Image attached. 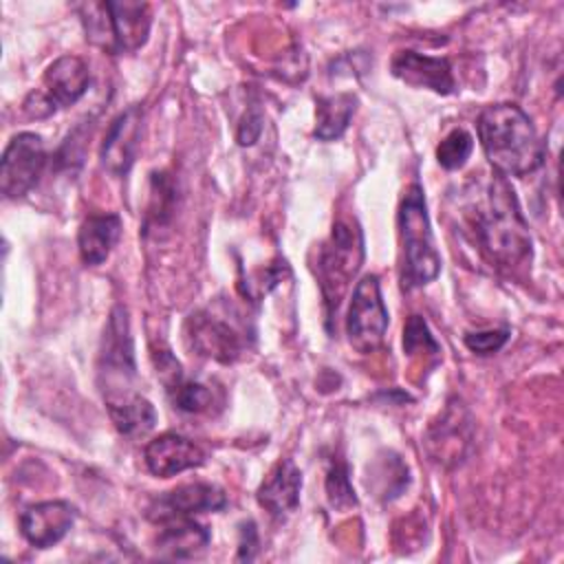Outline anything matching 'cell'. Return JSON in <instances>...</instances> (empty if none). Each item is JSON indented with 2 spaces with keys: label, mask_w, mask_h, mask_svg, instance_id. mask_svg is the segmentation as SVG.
<instances>
[{
  "label": "cell",
  "mask_w": 564,
  "mask_h": 564,
  "mask_svg": "<svg viewBox=\"0 0 564 564\" xmlns=\"http://www.w3.org/2000/svg\"><path fill=\"white\" fill-rule=\"evenodd\" d=\"M478 139L496 174L527 176L544 163V143L518 104H491L476 121Z\"/></svg>",
  "instance_id": "1"
},
{
  "label": "cell",
  "mask_w": 564,
  "mask_h": 564,
  "mask_svg": "<svg viewBox=\"0 0 564 564\" xmlns=\"http://www.w3.org/2000/svg\"><path fill=\"white\" fill-rule=\"evenodd\" d=\"M478 238L487 256L500 267H516L531 258V234L507 176L489 183L487 205L478 216Z\"/></svg>",
  "instance_id": "2"
},
{
  "label": "cell",
  "mask_w": 564,
  "mask_h": 564,
  "mask_svg": "<svg viewBox=\"0 0 564 564\" xmlns=\"http://www.w3.org/2000/svg\"><path fill=\"white\" fill-rule=\"evenodd\" d=\"M86 40L110 55L139 51L150 35V7L132 0L84 2L77 7Z\"/></svg>",
  "instance_id": "3"
},
{
  "label": "cell",
  "mask_w": 564,
  "mask_h": 564,
  "mask_svg": "<svg viewBox=\"0 0 564 564\" xmlns=\"http://www.w3.org/2000/svg\"><path fill=\"white\" fill-rule=\"evenodd\" d=\"M397 223L403 251V286H423L438 275L441 256L434 247L425 196L419 183L410 185V189L405 192L397 214Z\"/></svg>",
  "instance_id": "4"
},
{
  "label": "cell",
  "mask_w": 564,
  "mask_h": 564,
  "mask_svg": "<svg viewBox=\"0 0 564 564\" xmlns=\"http://www.w3.org/2000/svg\"><path fill=\"white\" fill-rule=\"evenodd\" d=\"M364 260V236L355 218H341L333 225L330 238L324 242L317 258L319 286L328 315L337 311L350 280Z\"/></svg>",
  "instance_id": "5"
},
{
  "label": "cell",
  "mask_w": 564,
  "mask_h": 564,
  "mask_svg": "<svg viewBox=\"0 0 564 564\" xmlns=\"http://www.w3.org/2000/svg\"><path fill=\"white\" fill-rule=\"evenodd\" d=\"M99 386L106 405L119 403L137 390H132V381L137 379V364H134V346L130 335L128 311L117 304L108 317L104 328L101 346H99Z\"/></svg>",
  "instance_id": "6"
},
{
  "label": "cell",
  "mask_w": 564,
  "mask_h": 564,
  "mask_svg": "<svg viewBox=\"0 0 564 564\" xmlns=\"http://www.w3.org/2000/svg\"><path fill=\"white\" fill-rule=\"evenodd\" d=\"M88 64L77 55H62L44 70L40 88L29 93L22 110L31 119H44L59 108H68L82 99L88 90Z\"/></svg>",
  "instance_id": "7"
},
{
  "label": "cell",
  "mask_w": 564,
  "mask_h": 564,
  "mask_svg": "<svg viewBox=\"0 0 564 564\" xmlns=\"http://www.w3.org/2000/svg\"><path fill=\"white\" fill-rule=\"evenodd\" d=\"M388 328V308L381 300L379 278L375 273L364 275L350 300L348 317H346V335L350 346L361 352H375L386 335Z\"/></svg>",
  "instance_id": "8"
},
{
  "label": "cell",
  "mask_w": 564,
  "mask_h": 564,
  "mask_svg": "<svg viewBox=\"0 0 564 564\" xmlns=\"http://www.w3.org/2000/svg\"><path fill=\"white\" fill-rule=\"evenodd\" d=\"M46 167V150L42 137L35 132L15 134L0 161V189L7 198H22L29 194Z\"/></svg>",
  "instance_id": "9"
},
{
  "label": "cell",
  "mask_w": 564,
  "mask_h": 564,
  "mask_svg": "<svg viewBox=\"0 0 564 564\" xmlns=\"http://www.w3.org/2000/svg\"><path fill=\"white\" fill-rule=\"evenodd\" d=\"M185 339L196 355L218 364H234L247 348L245 333L212 311H196L187 317Z\"/></svg>",
  "instance_id": "10"
},
{
  "label": "cell",
  "mask_w": 564,
  "mask_h": 564,
  "mask_svg": "<svg viewBox=\"0 0 564 564\" xmlns=\"http://www.w3.org/2000/svg\"><path fill=\"white\" fill-rule=\"evenodd\" d=\"M141 126L143 110L137 104L128 106L110 121L99 150V159L104 170L112 176H126L130 172L141 141Z\"/></svg>",
  "instance_id": "11"
},
{
  "label": "cell",
  "mask_w": 564,
  "mask_h": 564,
  "mask_svg": "<svg viewBox=\"0 0 564 564\" xmlns=\"http://www.w3.org/2000/svg\"><path fill=\"white\" fill-rule=\"evenodd\" d=\"M227 496L220 487L209 482H187L163 496L148 507V518L154 522H170L176 518H192L194 513L220 511Z\"/></svg>",
  "instance_id": "12"
},
{
  "label": "cell",
  "mask_w": 564,
  "mask_h": 564,
  "mask_svg": "<svg viewBox=\"0 0 564 564\" xmlns=\"http://www.w3.org/2000/svg\"><path fill=\"white\" fill-rule=\"evenodd\" d=\"M75 516V507L64 500L37 502L22 511L20 531L29 544L37 549H48L70 531Z\"/></svg>",
  "instance_id": "13"
},
{
  "label": "cell",
  "mask_w": 564,
  "mask_h": 564,
  "mask_svg": "<svg viewBox=\"0 0 564 564\" xmlns=\"http://www.w3.org/2000/svg\"><path fill=\"white\" fill-rule=\"evenodd\" d=\"M392 75L414 88H430L438 95H449L456 88L452 64L445 57H432L416 51H397L390 62Z\"/></svg>",
  "instance_id": "14"
},
{
  "label": "cell",
  "mask_w": 564,
  "mask_h": 564,
  "mask_svg": "<svg viewBox=\"0 0 564 564\" xmlns=\"http://www.w3.org/2000/svg\"><path fill=\"white\" fill-rule=\"evenodd\" d=\"M143 458L150 474L159 478H172L181 471L200 467L205 463V452L194 441L176 432H165L145 445Z\"/></svg>",
  "instance_id": "15"
},
{
  "label": "cell",
  "mask_w": 564,
  "mask_h": 564,
  "mask_svg": "<svg viewBox=\"0 0 564 564\" xmlns=\"http://www.w3.org/2000/svg\"><path fill=\"white\" fill-rule=\"evenodd\" d=\"M300 489H302V471L295 467L291 458H282L262 480L256 498L260 507H264L271 516L284 518L297 509Z\"/></svg>",
  "instance_id": "16"
},
{
  "label": "cell",
  "mask_w": 564,
  "mask_h": 564,
  "mask_svg": "<svg viewBox=\"0 0 564 564\" xmlns=\"http://www.w3.org/2000/svg\"><path fill=\"white\" fill-rule=\"evenodd\" d=\"M121 236V218L117 214H90L79 225V258L88 267L101 264Z\"/></svg>",
  "instance_id": "17"
},
{
  "label": "cell",
  "mask_w": 564,
  "mask_h": 564,
  "mask_svg": "<svg viewBox=\"0 0 564 564\" xmlns=\"http://www.w3.org/2000/svg\"><path fill=\"white\" fill-rule=\"evenodd\" d=\"M163 524L156 535V551L165 557H194L209 544V531L192 518H176Z\"/></svg>",
  "instance_id": "18"
},
{
  "label": "cell",
  "mask_w": 564,
  "mask_h": 564,
  "mask_svg": "<svg viewBox=\"0 0 564 564\" xmlns=\"http://www.w3.org/2000/svg\"><path fill=\"white\" fill-rule=\"evenodd\" d=\"M355 110H357V97L352 93H335L328 97H317L313 134L319 141L339 139L346 132Z\"/></svg>",
  "instance_id": "19"
},
{
  "label": "cell",
  "mask_w": 564,
  "mask_h": 564,
  "mask_svg": "<svg viewBox=\"0 0 564 564\" xmlns=\"http://www.w3.org/2000/svg\"><path fill=\"white\" fill-rule=\"evenodd\" d=\"M106 408L117 432L123 436H143L156 423L154 405L139 392Z\"/></svg>",
  "instance_id": "20"
},
{
  "label": "cell",
  "mask_w": 564,
  "mask_h": 564,
  "mask_svg": "<svg viewBox=\"0 0 564 564\" xmlns=\"http://www.w3.org/2000/svg\"><path fill=\"white\" fill-rule=\"evenodd\" d=\"M408 467L403 465V460L397 454L386 452L383 458H379L377 465L372 467L368 487L372 485L379 498L392 500L408 487Z\"/></svg>",
  "instance_id": "21"
},
{
  "label": "cell",
  "mask_w": 564,
  "mask_h": 564,
  "mask_svg": "<svg viewBox=\"0 0 564 564\" xmlns=\"http://www.w3.org/2000/svg\"><path fill=\"white\" fill-rule=\"evenodd\" d=\"M165 392H167L172 405L181 412H187V414L205 412L214 403V394H212L209 386L198 383V381H189L185 377H181L170 388H165Z\"/></svg>",
  "instance_id": "22"
},
{
  "label": "cell",
  "mask_w": 564,
  "mask_h": 564,
  "mask_svg": "<svg viewBox=\"0 0 564 564\" xmlns=\"http://www.w3.org/2000/svg\"><path fill=\"white\" fill-rule=\"evenodd\" d=\"M326 496L333 509L337 511H346L357 507V498L350 485V476H348V465L346 460H341L339 456L330 460L328 471H326Z\"/></svg>",
  "instance_id": "23"
},
{
  "label": "cell",
  "mask_w": 564,
  "mask_h": 564,
  "mask_svg": "<svg viewBox=\"0 0 564 564\" xmlns=\"http://www.w3.org/2000/svg\"><path fill=\"white\" fill-rule=\"evenodd\" d=\"M474 150V139L467 130L454 128L436 148V161L445 170H458L465 165Z\"/></svg>",
  "instance_id": "24"
},
{
  "label": "cell",
  "mask_w": 564,
  "mask_h": 564,
  "mask_svg": "<svg viewBox=\"0 0 564 564\" xmlns=\"http://www.w3.org/2000/svg\"><path fill=\"white\" fill-rule=\"evenodd\" d=\"M403 350L408 355H423V357H438L441 346L427 328V322L421 315H410L403 326Z\"/></svg>",
  "instance_id": "25"
},
{
  "label": "cell",
  "mask_w": 564,
  "mask_h": 564,
  "mask_svg": "<svg viewBox=\"0 0 564 564\" xmlns=\"http://www.w3.org/2000/svg\"><path fill=\"white\" fill-rule=\"evenodd\" d=\"M509 339L507 328H489V330H476L465 335V346L476 355H491L498 352Z\"/></svg>",
  "instance_id": "26"
},
{
  "label": "cell",
  "mask_w": 564,
  "mask_h": 564,
  "mask_svg": "<svg viewBox=\"0 0 564 564\" xmlns=\"http://www.w3.org/2000/svg\"><path fill=\"white\" fill-rule=\"evenodd\" d=\"M260 130H262V117L258 112H249L238 126V143L251 145L260 137Z\"/></svg>",
  "instance_id": "27"
},
{
  "label": "cell",
  "mask_w": 564,
  "mask_h": 564,
  "mask_svg": "<svg viewBox=\"0 0 564 564\" xmlns=\"http://www.w3.org/2000/svg\"><path fill=\"white\" fill-rule=\"evenodd\" d=\"M258 549V531L253 522H245L240 527V544H238V560H251Z\"/></svg>",
  "instance_id": "28"
}]
</instances>
